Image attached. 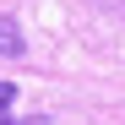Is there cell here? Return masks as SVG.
Listing matches in <instances>:
<instances>
[{
    "mask_svg": "<svg viewBox=\"0 0 125 125\" xmlns=\"http://www.w3.org/2000/svg\"><path fill=\"white\" fill-rule=\"evenodd\" d=\"M16 54H22V33H16V22L0 16V60H16Z\"/></svg>",
    "mask_w": 125,
    "mask_h": 125,
    "instance_id": "cell-1",
    "label": "cell"
},
{
    "mask_svg": "<svg viewBox=\"0 0 125 125\" xmlns=\"http://www.w3.org/2000/svg\"><path fill=\"white\" fill-rule=\"evenodd\" d=\"M11 103H16V87H11V82H0V114H6Z\"/></svg>",
    "mask_w": 125,
    "mask_h": 125,
    "instance_id": "cell-2",
    "label": "cell"
},
{
    "mask_svg": "<svg viewBox=\"0 0 125 125\" xmlns=\"http://www.w3.org/2000/svg\"><path fill=\"white\" fill-rule=\"evenodd\" d=\"M0 125H44V114H33V120H11V114H0Z\"/></svg>",
    "mask_w": 125,
    "mask_h": 125,
    "instance_id": "cell-3",
    "label": "cell"
}]
</instances>
